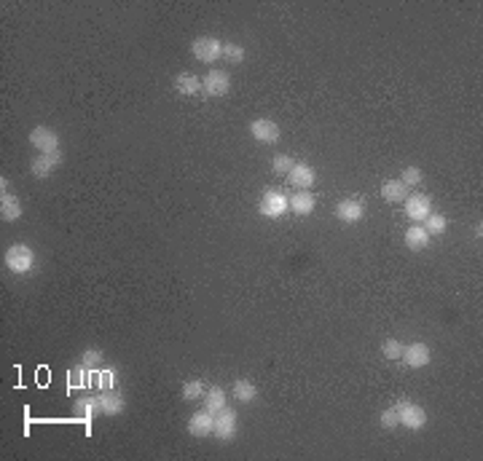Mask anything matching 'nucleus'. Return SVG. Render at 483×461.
Returning <instances> with one entry per match:
<instances>
[{
    "label": "nucleus",
    "mask_w": 483,
    "mask_h": 461,
    "mask_svg": "<svg viewBox=\"0 0 483 461\" xmlns=\"http://www.w3.org/2000/svg\"><path fill=\"white\" fill-rule=\"evenodd\" d=\"M402 241H405V247H408L411 252H422V250H427V247H430V234L424 231L422 223H414V225L405 231Z\"/></svg>",
    "instance_id": "obj_19"
},
{
    "label": "nucleus",
    "mask_w": 483,
    "mask_h": 461,
    "mask_svg": "<svg viewBox=\"0 0 483 461\" xmlns=\"http://www.w3.org/2000/svg\"><path fill=\"white\" fill-rule=\"evenodd\" d=\"M102 413L100 408V400H97V394H92V397H78V400L73 402V416L80 419V421H94L97 416Z\"/></svg>",
    "instance_id": "obj_17"
},
{
    "label": "nucleus",
    "mask_w": 483,
    "mask_h": 461,
    "mask_svg": "<svg viewBox=\"0 0 483 461\" xmlns=\"http://www.w3.org/2000/svg\"><path fill=\"white\" fill-rule=\"evenodd\" d=\"M422 225L430 236H443L446 228H448V220H446V215H441V212H430V218H427Z\"/></svg>",
    "instance_id": "obj_26"
},
{
    "label": "nucleus",
    "mask_w": 483,
    "mask_h": 461,
    "mask_svg": "<svg viewBox=\"0 0 483 461\" xmlns=\"http://www.w3.org/2000/svg\"><path fill=\"white\" fill-rule=\"evenodd\" d=\"M175 89H178V94H183V97H196L201 92V78L194 76V73H180L175 78Z\"/></svg>",
    "instance_id": "obj_23"
},
{
    "label": "nucleus",
    "mask_w": 483,
    "mask_h": 461,
    "mask_svg": "<svg viewBox=\"0 0 483 461\" xmlns=\"http://www.w3.org/2000/svg\"><path fill=\"white\" fill-rule=\"evenodd\" d=\"M97 400H100L105 416H121L126 410V400L119 389H102V392H97Z\"/></svg>",
    "instance_id": "obj_16"
},
{
    "label": "nucleus",
    "mask_w": 483,
    "mask_h": 461,
    "mask_svg": "<svg viewBox=\"0 0 483 461\" xmlns=\"http://www.w3.org/2000/svg\"><path fill=\"white\" fill-rule=\"evenodd\" d=\"M8 188H11V182L6 177H0V218H3V223H17L24 209H22L19 196L11 193Z\"/></svg>",
    "instance_id": "obj_4"
},
{
    "label": "nucleus",
    "mask_w": 483,
    "mask_h": 461,
    "mask_svg": "<svg viewBox=\"0 0 483 461\" xmlns=\"http://www.w3.org/2000/svg\"><path fill=\"white\" fill-rule=\"evenodd\" d=\"M105 360V354H102V349H86L83 354H80V365H86V367H92V370H97Z\"/></svg>",
    "instance_id": "obj_32"
},
{
    "label": "nucleus",
    "mask_w": 483,
    "mask_h": 461,
    "mask_svg": "<svg viewBox=\"0 0 483 461\" xmlns=\"http://www.w3.org/2000/svg\"><path fill=\"white\" fill-rule=\"evenodd\" d=\"M244 57H247L244 46H239V43H223V60H228L231 64H242Z\"/></svg>",
    "instance_id": "obj_28"
},
{
    "label": "nucleus",
    "mask_w": 483,
    "mask_h": 461,
    "mask_svg": "<svg viewBox=\"0 0 483 461\" xmlns=\"http://www.w3.org/2000/svg\"><path fill=\"white\" fill-rule=\"evenodd\" d=\"M201 402H204V408H207L210 413L218 416L223 408H226V392H223L221 386H207V392H204Z\"/></svg>",
    "instance_id": "obj_24"
},
{
    "label": "nucleus",
    "mask_w": 483,
    "mask_h": 461,
    "mask_svg": "<svg viewBox=\"0 0 483 461\" xmlns=\"http://www.w3.org/2000/svg\"><path fill=\"white\" fill-rule=\"evenodd\" d=\"M30 145L38 150V153H54L60 150V134L49 126H35L30 132Z\"/></svg>",
    "instance_id": "obj_12"
},
{
    "label": "nucleus",
    "mask_w": 483,
    "mask_h": 461,
    "mask_svg": "<svg viewBox=\"0 0 483 461\" xmlns=\"http://www.w3.org/2000/svg\"><path fill=\"white\" fill-rule=\"evenodd\" d=\"M405 207V215L414 223H424L432 212V199L427 193H408V199L402 201Z\"/></svg>",
    "instance_id": "obj_10"
},
{
    "label": "nucleus",
    "mask_w": 483,
    "mask_h": 461,
    "mask_svg": "<svg viewBox=\"0 0 483 461\" xmlns=\"http://www.w3.org/2000/svg\"><path fill=\"white\" fill-rule=\"evenodd\" d=\"M250 137L261 145H277L282 140V129L277 121L271 119H255L250 121Z\"/></svg>",
    "instance_id": "obj_6"
},
{
    "label": "nucleus",
    "mask_w": 483,
    "mask_h": 461,
    "mask_svg": "<svg viewBox=\"0 0 483 461\" xmlns=\"http://www.w3.org/2000/svg\"><path fill=\"white\" fill-rule=\"evenodd\" d=\"M382 354H384V360L398 362L402 357V343L398 341V338H387V341L382 343Z\"/></svg>",
    "instance_id": "obj_30"
},
{
    "label": "nucleus",
    "mask_w": 483,
    "mask_h": 461,
    "mask_svg": "<svg viewBox=\"0 0 483 461\" xmlns=\"http://www.w3.org/2000/svg\"><path fill=\"white\" fill-rule=\"evenodd\" d=\"M191 51H194V57L204 64H212V62H218L223 57V43L218 38H212V35H201L191 43Z\"/></svg>",
    "instance_id": "obj_7"
},
{
    "label": "nucleus",
    "mask_w": 483,
    "mask_h": 461,
    "mask_svg": "<svg viewBox=\"0 0 483 461\" xmlns=\"http://www.w3.org/2000/svg\"><path fill=\"white\" fill-rule=\"evenodd\" d=\"M395 410H398L400 426L411 429V432H419V429H424V424H427V413H424L422 405H416V402L408 400V397H400V400H398V405H395Z\"/></svg>",
    "instance_id": "obj_2"
},
{
    "label": "nucleus",
    "mask_w": 483,
    "mask_h": 461,
    "mask_svg": "<svg viewBox=\"0 0 483 461\" xmlns=\"http://www.w3.org/2000/svg\"><path fill=\"white\" fill-rule=\"evenodd\" d=\"M201 92L207 97H226L231 92V76L226 70H210L201 78Z\"/></svg>",
    "instance_id": "obj_9"
},
{
    "label": "nucleus",
    "mask_w": 483,
    "mask_h": 461,
    "mask_svg": "<svg viewBox=\"0 0 483 461\" xmlns=\"http://www.w3.org/2000/svg\"><path fill=\"white\" fill-rule=\"evenodd\" d=\"M296 166V159L293 156H287V153H277L274 159H271V169H274V175H280V177H287V172Z\"/></svg>",
    "instance_id": "obj_27"
},
{
    "label": "nucleus",
    "mask_w": 483,
    "mask_h": 461,
    "mask_svg": "<svg viewBox=\"0 0 483 461\" xmlns=\"http://www.w3.org/2000/svg\"><path fill=\"white\" fill-rule=\"evenodd\" d=\"M188 435L191 437H212V432H215V413H210L207 408H201V410H196L191 419H188Z\"/></svg>",
    "instance_id": "obj_11"
},
{
    "label": "nucleus",
    "mask_w": 483,
    "mask_h": 461,
    "mask_svg": "<svg viewBox=\"0 0 483 461\" xmlns=\"http://www.w3.org/2000/svg\"><path fill=\"white\" fill-rule=\"evenodd\" d=\"M261 215L263 218H269V220H280V218H285V212H290V199L282 193V191H277V188H269L266 193H263V199H261Z\"/></svg>",
    "instance_id": "obj_3"
},
{
    "label": "nucleus",
    "mask_w": 483,
    "mask_h": 461,
    "mask_svg": "<svg viewBox=\"0 0 483 461\" xmlns=\"http://www.w3.org/2000/svg\"><path fill=\"white\" fill-rule=\"evenodd\" d=\"M408 193H411V188H405L400 180H387L382 185V199L387 204H402L408 199Z\"/></svg>",
    "instance_id": "obj_22"
},
{
    "label": "nucleus",
    "mask_w": 483,
    "mask_h": 461,
    "mask_svg": "<svg viewBox=\"0 0 483 461\" xmlns=\"http://www.w3.org/2000/svg\"><path fill=\"white\" fill-rule=\"evenodd\" d=\"M237 432H239V416H237L234 408L226 405L221 413L215 416V432H212V437H218L221 442H231L237 437Z\"/></svg>",
    "instance_id": "obj_5"
},
{
    "label": "nucleus",
    "mask_w": 483,
    "mask_h": 461,
    "mask_svg": "<svg viewBox=\"0 0 483 461\" xmlns=\"http://www.w3.org/2000/svg\"><path fill=\"white\" fill-rule=\"evenodd\" d=\"M408 367H414V370H419V367H427L430 360H432V351H430V346L422 341H414L411 346H402V357H400Z\"/></svg>",
    "instance_id": "obj_14"
},
{
    "label": "nucleus",
    "mask_w": 483,
    "mask_h": 461,
    "mask_svg": "<svg viewBox=\"0 0 483 461\" xmlns=\"http://www.w3.org/2000/svg\"><path fill=\"white\" fill-rule=\"evenodd\" d=\"M231 394H234V400L242 402V405H250V402L258 400V386L250 381V379H237Z\"/></svg>",
    "instance_id": "obj_21"
},
{
    "label": "nucleus",
    "mask_w": 483,
    "mask_h": 461,
    "mask_svg": "<svg viewBox=\"0 0 483 461\" xmlns=\"http://www.w3.org/2000/svg\"><path fill=\"white\" fill-rule=\"evenodd\" d=\"M94 386V370L86 365H76L73 370H67V389H92Z\"/></svg>",
    "instance_id": "obj_18"
},
{
    "label": "nucleus",
    "mask_w": 483,
    "mask_h": 461,
    "mask_svg": "<svg viewBox=\"0 0 483 461\" xmlns=\"http://www.w3.org/2000/svg\"><path fill=\"white\" fill-rule=\"evenodd\" d=\"M317 180V172H314V166H309L306 161H296V166L287 172V182H290V188H298V191H309L312 185Z\"/></svg>",
    "instance_id": "obj_15"
},
{
    "label": "nucleus",
    "mask_w": 483,
    "mask_h": 461,
    "mask_svg": "<svg viewBox=\"0 0 483 461\" xmlns=\"http://www.w3.org/2000/svg\"><path fill=\"white\" fill-rule=\"evenodd\" d=\"M62 150H54V153H38L35 159L30 161V172H33V177H38V180H46V177H51L57 169L62 166Z\"/></svg>",
    "instance_id": "obj_8"
},
{
    "label": "nucleus",
    "mask_w": 483,
    "mask_h": 461,
    "mask_svg": "<svg viewBox=\"0 0 483 461\" xmlns=\"http://www.w3.org/2000/svg\"><path fill=\"white\" fill-rule=\"evenodd\" d=\"M94 386L102 389H116V370H94Z\"/></svg>",
    "instance_id": "obj_31"
},
{
    "label": "nucleus",
    "mask_w": 483,
    "mask_h": 461,
    "mask_svg": "<svg viewBox=\"0 0 483 461\" xmlns=\"http://www.w3.org/2000/svg\"><path fill=\"white\" fill-rule=\"evenodd\" d=\"M3 263H6V268H8L11 274H19V277H24V274H30V271L35 268V250H33L30 244H22V241H17V244H11V247L6 250V258H3Z\"/></svg>",
    "instance_id": "obj_1"
},
{
    "label": "nucleus",
    "mask_w": 483,
    "mask_h": 461,
    "mask_svg": "<svg viewBox=\"0 0 483 461\" xmlns=\"http://www.w3.org/2000/svg\"><path fill=\"white\" fill-rule=\"evenodd\" d=\"M314 204H317V199H314V193H312V191H296V193L290 196V212H293V215H301V218H306V215H312V212H314Z\"/></svg>",
    "instance_id": "obj_20"
},
{
    "label": "nucleus",
    "mask_w": 483,
    "mask_h": 461,
    "mask_svg": "<svg viewBox=\"0 0 483 461\" xmlns=\"http://www.w3.org/2000/svg\"><path fill=\"white\" fill-rule=\"evenodd\" d=\"M379 421H382L384 429H395V426H400V419H398V410H395V405H392V408H384L382 416H379Z\"/></svg>",
    "instance_id": "obj_33"
},
{
    "label": "nucleus",
    "mask_w": 483,
    "mask_h": 461,
    "mask_svg": "<svg viewBox=\"0 0 483 461\" xmlns=\"http://www.w3.org/2000/svg\"><path fill=\"white\" fill-rule=\"evenodd\" d=\"M333 215L346 225H355L365 218V204L360 199H341L333 207Z\"/></svg>",
    "instance_id": "obj_13"
},
{
    "label": "nucleus",
    "mask_w": 483,
    "mask_h": 461,
    "mask_svg": "<svg viewBox=\"0 0 483 461\" xmlns=\"http://www.w3.org/2000/svg\"><path fill=\"white\" fill-rule=\"evenodd\" d=\"M204 392H207V386H204V381L201 379H188V381L183 383V389H180V394H183V400L185 402H196L204 397Z\"/></svg>",
    "instance_id": "obj_25"
},
{
    "label": "nucleus",
    "mask_w": 483,
    "mask_h": 461,
    "mask_svg": "<svg viewBox=\"0 0 483 461\" xmlns=\"http://www.w3.org/2000/svg\"><path fill=\"white\" fill-rule=\"evenodd\" d=\"M398 180H400L405 188H416V185L424 180V172L419 169V166H405V169H402V175L398 177Z\"/></svg>",
    "instance_id": "obj_29"
}]
</instances>
